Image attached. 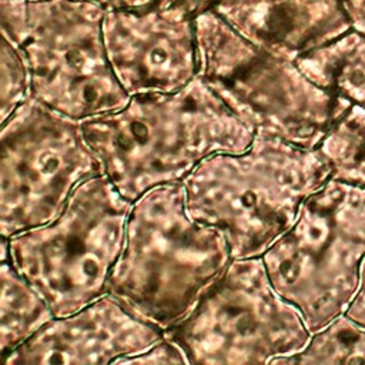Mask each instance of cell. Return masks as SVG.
I'll list each match as a JSON object with an SVG mask.
<instances>
[{"mask_svg": "<svg viewBox=\"0 0 365 365\" xmlns=\"http://www.w3.org/2000/svg\"><path fill=\"white\" fill-rule=\"evenodd\" d=\"M81 128L103 174L131 202L254 138L200 76L173 93L133 94L124 107L83 120Z\"/></svg>", "mask_w": 365, "mask_h": 365, "instance_id": "1", "label": "cell"}, {"mask_svg": "<svg viewBox=\"0 0 365 365\" xmlns=\"http://www.w3.org/2000/svg\"><path fill=\"white\" fill-rule=\"evenodd\" d=\"M328 180L318 148L254 133L245 150L208 157L182 185L190 214L218 230L235 259L262 255Z\"/></svg>", "mask_w": 365, "mask_h": 365, "instance_id": "2", "label": "cell"}, {"mask_svg": "<svg viewBox=\"0 0 365 365\" xmlns=\"http://www.w3.org/2000/svg\"><path fill=\"white\" fill-rule=\"evenodd\" d=\"M232 259L224 235L190 214L182 182L163 184L133 201L107 292L168 329Z\"/></svg>", "mask_w": 365, "mask_h": 365, "instance_id": "3", "label": "cell"}, {"mask_svg": "<svg viewBox=\"0 0 365 365\" xmlns=\"http://www.w3.org/2000/svg\"><path fill=\"white\" fill-rule=\"evenodd\" d=\"M198 76L252 133L317 148L351 106L312 83L295 58L267 51L212 9L195 17Z\"/></svg>", "mask_w": 365, "mask_h": 365, "instance_id": "4", "label": "cell"}, {"mask_svg": "<svg viewBox=\"0 0 365 365\" xmlns=\"http://www.w3.org/2000/svg\"><path fill=\"white\" fill-rule=\"evenodd\" d=\"M104 14L90 0H1V34L26 58L31 97L78 121L127 104L107 57Z\"/></svg>", "mask_w": 365, "mask_h": 365, "instance_id": "5", "label": "cell"}, {"mask_svg": "<svg viewBox=\"0 0 365 365\" xmlns=\"http://www.w3.org/2000/svg\"><path fill=\"white\" fill-rule=\"evenodd\" d=\"M274 288L324 328L354 301L365 261V188L328 180L299 208L292 225L261 255Z\"/></svg>", "mask_w": 365, "mask_h": 365, "instance_id": "6", "label": "cell"}, {"mask_svg": "<svg viewBox=\"0 0 365 365\" xmlns=\"http://www.w3.org/2000/svg\"><path fill=\"white\" fill-rule=\"evenodd\" d=\"M131 205L100 174L78 185L56 218L7 237L9 259L56 317L71 314L107 292Z\"/></svg>", "mask_w": 365, "mask_h": 365, "instance_id": "7", "label": "cell"}, {"mask_svg": "<svg viewBox=\"0 0 365 365\" xmlns=\"http://www.w3.org/2000/svg\"><path fill=\"white\" fill-rule=\"evenodd\" d=\"M165 334L190 364H271L311 338L298 308L274 288L261 255L232 259Z\"/></svg>", "mask_w": 365, "mask_h": 365, "instance_id": "8", "label": "cell"}, {"mask_svg": "<svg viewBox=\"0 0 365 365\" xmlns=\"http://www.w3.org/2000/svg\"><path fill=\"white\" fill-rule=\"evenodd\" d=\"M100 174L81 121L30 97L1 123V237L51 221L78 185Z\"/></svg>", "mask_w": 365, "mask_h": 365, "instance_id": "9", "label": "cell"}, {"mask_svg": "<svg viewBox=\"0 0 365 365\" xmlns=\"http://www.w3.org/2000/svg\"><path fill=\"white\" fill-rule=\"evenodd\" d=\"M103 38L125 91L173 93L200 73L195 17L167 0L106 10Z\"/></svg>", "mask_w": 365, "mask_h": 365, "instance_id": "10", "label": "cell"}, {"mask_svg": "<svg viewBox=\"0 0 365 365\" xmlns=\"http://www.w3.org/2000/svg\"><path fill=\"white\" fill-rule=\"evenodd\" d=\"M165 329L135 312L111 292L83 308L54 317L3 358L23 364H118L164 336Z\"/></svg>", "mask_w": 365, "mask_h": 365, "instance_id": "11", "label": "cell"}, {"mask_svg": "<svg viewBox=\"0 0 365 365\" xmlns=\"http://www.w3.org/2000/svg\"><path fill=\"white\" fill-rule=\"evenodd\" d=\"M212 10L258 47L295 60L352 29L342 0H217Z\"/></svg>", "mask_w": 365, "mask_h": 365, "instance_id": "12", "label": "cell"}, {"mask_svg": "<svg viewBox=\"0 0 365 365\" xmlns=\"http://www.w3.org/2000/svg\"><path fill=\"white\" fill-rule=\"evenodd\" d=\"M301 71L317 86L351 104L365 107V34L352 29L301 54Z\"/></svg>", "mask_w": 365, "mask_h": 365, "instance_id": "13", "label": "cell"}, {"mask_svg": "<svg viewBox=\"0 0 365 365\" xmlns=\"http://www.w3.org/2000/svg\"><path fill=\"white\" fill-rule=\"evenodd\" d=\"M0 274V351L4 358L56 315L46 298L14 268L10 259H1Z\"/></svg>", "mask_w": 365, "mask_h": 365, "instance_id": "14", "label": "cell"}, {"mask_svg": "<svg viewBox=\"0 0 365 365\" xmlns=\"http://www.w3.org/2000/svg\"><path fill=\"white\" fill-rule=\"evenodd\" d=\"M317 148L331 167V178L365 188V107L351 104Z\"/></svg>", "mask_w": 365, "mask_h": 365, "instance_id": "15", "label": "cell"}, {"mask_svg": "<svg viewBox=\"0 0 365 365\" xmlns=\"http://www.w3.org/2000/svg\"><path fill=\"white\" fill-rule=\"evenodd\" d=\"M271 364H365V325L342 314L312 332L301 351Z\"/></svg>", "mask_w": 365, "mask_h": 365, "instance_id": "16", "label": "cell"}, {"mask_svg": "<svg viewBox=\"0 0 365 365\" xmlns=\"http://www.w3.org/2000/svg\"><path fill=\"white\" fill-rule=\"evenodd\" d=\"M31 97L30 71L21 50L6 36L1 46V123Z\"/></svg>", "mask_w": 365, "mask_h": 365, "instance_id": "17", "label": "cell"}, {"mask_svg": "<svg viewBox=\"0 0 365 365\" xmlns=\"http://www.w3.org/2000/svg\"><path fill=\"white\" fill-rule=\"evenodd\" d=\"M118 364H190L182 348L167 334L144 351L125 356Z\"/></svg>", "mask_w": 365, "mask_h": 365, "instance_id": "18", "label": "cell"}, {"mask_svg": "<svg viewBox=\"0 0 365 365\" xmlns=\"http://www.w3.org/2000/svg\"><path fill=\"white\" fill-rule=\"evenodd\" d=\"M345 314L349 318L355 319L356 322L365 325V261L361 268V281H359L358 292Z\"/></svg>", "mask_w": 365, "mask_h": 365, "instance_id": "19", "label": "cell"}, {"mask_svg": "<svg viewBox=\"0 0 365 365\" xmlns=\"http://www.w3.org/2000/svg\"><path fill=\"white\" fill-rule=\"evenodd\" d=\"M352 29L365 34V0H342Z\"/></svg>", "mask_w": 365, "mask_h": 365, "instance_id": "20", "label": "cell"}, {"mask_svg": "<svg viewBox=\"0 0 365 365\" xmlns=\"http://www.w3.org/2000/svg\"><path fill=\"white\" fill-rule=\"evenodd\" d=\"M167 1L187 13H190L192 17H197L201 13L211 10L217 0H167Z\"/></svg>", "mask_w": 365, "mask_h": 365, "instance_id": "21", "label": "cell"}, {"mask_svg": "<svg viewBox=\"0 0 365 365\" xmlns=\"http://www.w3.org/2000/svg\"><path fill=\"white\" fill-rule=\"evenodd\" d=\"M106 10H115V9H133V7H140L144 4L151 3L153 0H90Z\"/></svg>", "mask_w": 365, "mask_h": 365, "instance_id": "22", "label": "cell"}]
</instances>
